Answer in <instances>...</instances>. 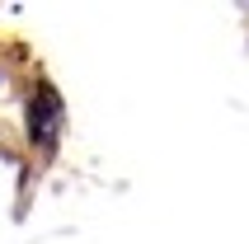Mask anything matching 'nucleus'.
<instances>
[{"mask_svg": "<svg viewBox=\"0 0 249 244\" xmlns=\"http://www.w3.org/2000/svg\"><path fill=\"white\" fill-rule=\"evenodd\" d=\"M56 132H61V99H56L52 85H42L33 94V104H28V136L38 146H52Z\"/></svg>", "mask_w": 249, "mask_h": 244, "instance_id": "f257e3e1", "label": "nucleus"}]
</instances>
